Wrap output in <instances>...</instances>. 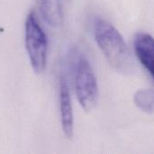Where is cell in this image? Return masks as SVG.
<instances>
[{
    "label": "cell",
    "instance_id": "3",
    "mask_svg": "<svg viewBox=\"0 0 154 154\" xmlns=\"http://www.w3.org/2000/svg\"><path fill=\"white\" fill-rule=\"evenodd\" d=\"M24 42L31 66L35 73L41 74L47 64L48 40L33 12L27 15L25 21Z\"/></svg>",
    "mask_w": 154,
    "mask_h": 154
},
{
    "label": "cell",
    "instance_id": "1",
    "mask_svg": "<svg viewBox=\"0 0 154 154\" xmlns=\"http://www.w3.org/2000/svg\"><path fill=\"white\" fill-rule=\"evenodd\" d=\"M95 40L110 66L116 71L127 74L133 68L128 47L117 29L108 21L97 18L94 23Z\"/></svg>",
    "mask_w": 154,
    "mask_h": 154
},
{
    "label": "cell",
    "instance_id": "5",
    "mask_svg": "<svg viewBox=\"0 0 154 154\" xmlns=\"http://www.w3.org/2000/svg\"><path fill=\"white\" fill-rule=\"evenodd\" d=\"M134 45L136 57L154 82V37L147 32H138Z\"/></svg>",
    "mask_w": 154,
    "mask_h": 154
},
{
    "label": "cell",
    "instance_id": "6",
    "mask_svg": "<svg viewBox=\"0 0 154 154\" xmlns=\"http://www.w3.org/2000/svg\"><path fill=\"white\" fill-rule=\"evenodd\" d=\"M135 105L143 112L154 113V90L151 88L139 89L134 95Z\"/></svg>",
    "mask_w": 154,
    "mask_h": 154
},
{
    "label": "cell",
    "instance_id": "2",
    "mask_svg": "<svg viewBox=\"0 0 154 154\" xmlns=\"http://www.w3.org/2000/svg\"><path fill=\"white\" fill-rule=\"evenodd\" d=\"M74 87L79 105L86 112H91L98 102V84L94 69L87 57L78 51L72 52Z\"/></svg>",
    "mask_w": 154,
    "mask_h": 154
},
{
    "label": "cell",
    "instance_id": "4",
    "mask_svg": "<svg viewBox=\"0 0 154 154\" xmlns=\"http://www.w3.org/2000/svg\"><path fill=\"white\" fill-rule=\"evenodd\" d=\"M60 113L62 131L68 139H72L74 134V116L69 88L66 79L61 76L59 84Z\"/></svg>",
    "mask_w": 154,
    "mask_h": 154
}]
</instances>
